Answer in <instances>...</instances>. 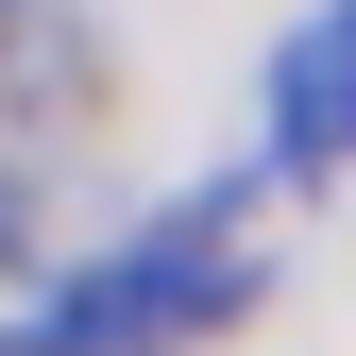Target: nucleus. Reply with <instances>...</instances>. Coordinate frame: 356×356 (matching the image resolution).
<instances>
[{"instance_id": "nucleus-1", "label": "nucleus", "mask_w": 356, "mask_h": 356, "mask_svg": "<svg viewBox=\"0 0 356 356\" xmlns=\"http://www.w3.org/2000/svg\"><path fill=\"white\" fill-rule=\"evenodd\" d=\"M254 289H272V238H254V170H220V187L187 204H153V220H119L85 272L34 305V356H187L220 323H254Z\"/></svg>"}, {"instance_id": "nucleus-3", "label": "nucleus", "mask_w": 356, "mask_h": 356, "mask_svg": "<svg viewBox=\"0 0 356 356\" xmlns=\"http://www.w3.org/2000/svg\"><path fill=\"white\" fill-rule=\"evenodd\" d=\"M0 356H34V339H0Z\"/></svg>"}, {"instance_id": "nucleus-2", "label": "nucleus", "mask_w": 356, "mask_h": 356, "mask_svg": "<svg viewBox=\"0 0 356 356\" xmlns=\"http://www.w3.org/2000/svg\"><path fill=\"white\" fill-rule=\"evenodd\" d=\"M254 170H272V187H339L356 170V0L289 17L272 85H254Z\"/></svg>"}]
</instances>
